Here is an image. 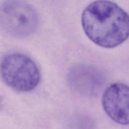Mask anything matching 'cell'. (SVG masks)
I'll return each instance as SVG.
<instances>
[{
	"instance_id": "cell-5",
	"label": "cell",
	"mask_w": 129,
	"mask_h": 129,
	"mask_svg": "<svg viewBox=\"0 0 129 129\" xmlns=\"http://www.w3.org/2000/svg\"><path fill=\"white\" fill-rule=\"evenodd\" d=\"M128 87L123 83H114L108 87L102 97V105L107 115L116 122L128 123Z\"/></svg>"
},
{
	"instance_id": "cell-3",
	"label": "cell",
	"mask_w": 129,
	"mask_h": 129,
	"mask_svg": "<svg viewBox=\"0 0 129 129\" xmlns=\"http://www.w3.org/2000/svg\"><path fill=\"white\" fill-rule=\"evenodd\" d=\"M0 25L13 36L27 37L36 31L39 17L31 5L23 1H7L0 5Z\"/></svg>"
},
{
	"instance_id": "cell-1",
	"label": "cell",
	"mask_w": 129,
	"mask_h": 129,
	"mask_svg": "<svg viewBox=\"0 0 129 129\" xmlns=\"http://www.w3.org/2000/svg\"><path fill=\"white\" fill-rule=\"evenodd\" d=\"M82 25L88 37L105 48L116 47L128 36L127 13L108 1H95L88 5L82 13Z\"/></svg>"
},
{
	"instance_id": "cell-2",
	"label": "cell",
	"mask_w": 129,
	"mask_h": 129,
	"mask_svg": "<svg viewBox=\"0 0 129 129\" xmlns=\"http://www.w3.org/2000/svg\"><path fill=\"white\" fill-rule=\"evenodd\" d=\"M0 74L7 85L20 92L33 90L40 81V72L35 62L21 53L5 56L0 63Z\"/></svg>"
},
{
	"instance_id": "cell-4",
	"label": "cell",
	"mask_w": 129,
	"mask_h": 129,
	"mask_svg": "<svg viewBox=\"0 0 129 129\" xmlns=\"http://www.w3.org/2000/svg\"><path fill=\"white\" fill-rule=\"evenodd\" d=\"M104 75L99 69L85 64L72 67L68 76L71 88L78 94L86 96L97 95L105 82Z\"/></svg>"
}]
</instances>
